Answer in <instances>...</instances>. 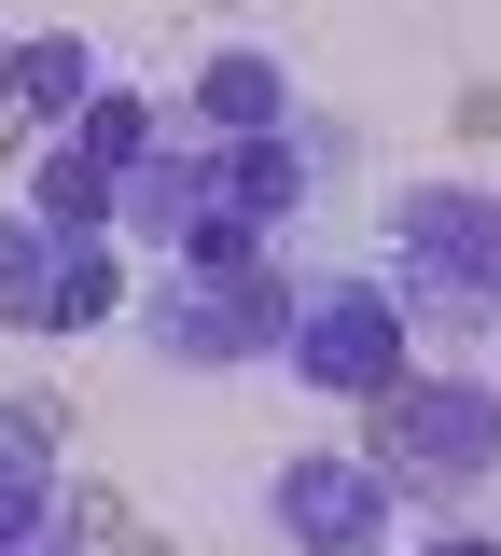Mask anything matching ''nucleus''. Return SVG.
<instances>
[{
    "label": "nucleus",
    "instance_id": "6",
    "mask_svg": "<svg viewBox=\"0 0 501 556\" xmlns=\"http://www.w3.org/2000/svg\"><path fill=\"white\" fill-rule=\"evenodd\" d=\"M210 126H279V70L265 56H210Z\"/></svg>",
    "mask_w": 501,
    "mask_h": 556
},
{
    "label": "nucleus",
    "instance_id": "1",
    "mask_svg": "<svg viewBox=\"0 0 501 556\" xmlns=\"http://www.w3.org/2000/svg\"><path fill=\"white\" fill-rule=\"evenodd\" d=\"M390 362H404V306H390V292L335 278V292L292 306V376H306V390H390Z\"/></svg>",
    "mask_w": 501,
    "mask_h": 556
},
{
    "label": "nucleus",
    "instance_id": "3",
    "mask_svg": "<svg viewBox=\"0 0 501 556\" xmlns=\"http://www.w3.org/2000/svg\"><path fill=\"white\" fill-rule=\"evenodd\" d=\"M279 529L306 556H376L404 515H390V473H362V459H292L279 473Z\"/></svg>",
    "mask_w": 501,
    "mask_h": 556
},
{
    "label": "nucleus",
    "instance_id": "7",
    "mask_svg": "<svg viewBox=\"0 0 501 556\" xmlns=\"http://www.w3.org/2000/svg\"><path fill=\"white\" fill-rule=\"evenodd\" d=\"M431 556H488V543H431Z\"/></svg>",
    "mask_w": 501,
    "mask_h": 556
},
{
    "label": "nucleus",
    "instance_id": "2",
    "mask_svg": "<svg viewBox=\"0 0 501 556\" xmlns=\"http://www.w3.org/2000/svg\"><path fill=\"white\" fill-rule=\"evenodd\" d=\"M404 278H418V306H501V208L488 195H418L404 208Z\"/></svg>",
    "mask_w": 501,
    "mask_h": 556
},
{
    "label": "nucleus",
    "instance_id": "5",
    "mask_svg": "<svg viewBox=\"0 0 501 556\" xmlns=\"http://www.w3.org/2000/svg\"><path fill=\"white\" fill-rule=\"evenodd\" d=\"M84 84H98V70H84V42H28V56L0 70V98H14V112H71Z\"/></svg>",
    "mask_w": 501,
    "mask_h": 556
},
{
    "label": "nucleus",
    "instance_id": "4",
    "mask_svg": "<svg viewBox=\"0 0 501 556\" xmlns=\"http://www.w3.org/2000/svg\"><path fill=\"white\" fill-rule=\"evenodd\" d=\"M404 445H418L431 473H488L501 459V404L488 390H404Z\"/></svg>",
    "mask_w": 501,
    "mask_h": 556
}]
</instances>
